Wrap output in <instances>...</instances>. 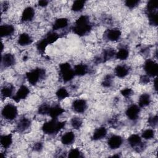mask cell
Wrapping results in <instances>:
<instances>
[{"mask_svg":"<svg viewBox=\"0 0 158 158\" xmlns=\"http://www.w3.org/2000/svg\"><path fill=\"white\" fill-rule=\"evenodd\" d=\"M151 78L149 77H148V75H146V74L145 75H143L142 76L140 77V82L142 83V84H144V85H146L148 83H149L151 81Z\"/></svg>","mask_w":158,"mask_h":158,"instance_id":"44","label":"cell"},{"mask_svg":"<svg viewBox=\"0 0 158 158\" xmlns=\"http://www.w3.org/2000/svg\"><path fill=\"white\" fill-rule=\"evenodd\" d=\"M148 123L150 127H151V128H156L157 126V123H158L157 115L156 114V115L149 116V118H148Z\"/></svg>","mask_w":158,"mask_h":158,"instance_id":"40","label":"cell"},{"mask_svg":"<svg viewBox=\"0 0 158 158\" xmlns=\"http://www.w3.org/2000/svg\"><path fill=\"white\" fill-rule=\"evenodd\" d=\"M123 138L118 135H112L107 139V144L108 147L112 150H116L120 148L123 144Z\"/></svg>","mask_w":158,"mask_h":158,"instance_id":"9","label":"cell"},{"mask_svg":"<svg viewBox=\"0 0 158 158\" xmlns=\"http://www.w3.org/2000/svg\"><path fill=\"white\" fill-rule=\"evenodd\" d=\"M33 43V38L27 33L23 32L19 35L17 38V44L20 46H27Z\"/></svg>","mask_w":158,"mask_h":158,"instance_id":"21","label":"cell"},{"mask_svg":"<svg viewBox=\"0 0 158 158\" xmlns=\"http://www.w3.org/2000/svg\"><path fill=\"white\" fill-rule=\"evenodd\" d=\"M13 143V137L12 134H4L1 136L0 143L1 146L5 149H8Z\"/></svg>","mask_w":158,"mask_h":158,"instance_id":"25","label":"cell"},{"mask_svg":"<svg viewBox=\"0 0 158 158\" xmlns=\"http://www.w3.org/2000/svg\"><path fill=\"white\" fill-rule=\"evenodd\" d=\"M46 75V72L44 69L36 67L27 72L25 78L29 84L35 86L41 80L44 79Z\"/></svg>","mask_w":158,"mask_h":158,"instance_id":"3","label":"cell"},{"mask_svg":"<svg viewBox=\"0 0 158 158\" xmlns=\"http://www.w3.org/2000/svg\"><path fill=\"white\" fill-rule=\"evenodd\" d=\"M69 25V20L65 17H60L56 19L52 23V31H56L67 28Z\"/></svg>","mask_w":158,"mask_h":158,"instance_id":"18","label":"cell"},{"mask_svg":"<svg viewBox=\"0 0 158 158\" xmlns=\"http://www.w3.org/2000/svg\"><path fill=\"white\" fill-rule=\"evenodd\" d=\"M113 83V76L111 74H107L104 76L101 85L102 87L106 88H109L112 86Z\"/></svg>","mask_w":158,"mask_h":158,"instance_id":"35","label":"cell"},{"mask_svg":"<svg viewBox=\"0 0 158 158\" xmlns=\"http://www.w3.org/2000/svg\"><path fill=\"white\" fill-rule=\"evenodd\" d=\"M105 38L109 41L115 42L120 40L122 36V31L117 28H113L107 30L105 32Z\"/></svg>","mask_w":158,"mask_h":158,"instance_id":"13","label":"cell"},{"mask_svg":"<svg viewBox=\"0 0 158 158\" xmlns=\"http://www.w3.org/2000/svg\"><path fill=\"white\" fill-rule=\"evenodd\" d=\"M157 10V4L156 1H149L148 2L146 8H145V12H149L154 10Z\"/></svg>","mask_w":158,"mask_h":158,"instance_id":"39","label":"cell"},{"mask_svg":"<svg viewBox=\"0 0 158 158\" xmlns=\"http://www.w3.org/2000/svg\"><path fill=\"white\" fill-rule=\"evenodd\" d=\"M149 25L156 27L157 25V10L146 13Z\"/></svg>","mask_w":158,"mask_h":158,"instance_id":"31","label":"cell"},{"mask_svg":"<svg viewBox=\"0 0 158 158\" xmlns=\"http://www.w3.org/2000/svg\"><path fill=\"white\" fill-rule=\"evenodd\" d=\"M15 32V27L11 24L4 23L0 26V33L2 38H7L12 36Z\"/></svg>","mask_w":158,"mask_h":158,"instance_id":"20","label":"cell"},{"mask_svg":"<svg viewBox=\"0 0 158 158\" xmlns=\"http://www.w3.org/2000/svg\"><path fill=\"white\" fill-rule=\"evenodd\" d=\"M59 75L65 83L72 81L75 77L73 68L69 62H63L59 65Z\"/></svg>","mask_w":158,"mask_h":158,"instance_id":"4","label":"cell"},{"mask_svg":"<svg viewBox=\"0 0 158 158\" xmlns=\"http://www.w3.org/2000/svg\"><path fill=\"white\" fill-rule=\"evenodd\" d=\"M153 88L156 92H157V77H155L153 79Z\"/></svg>","mask_w":158,"mask_h":158,"instance_id":"46","label":"cell"},{"mask_svg":"<svg viewBox=\"0 0 158 158\" xmlns=\"http://www.w3.org/2000/svg\"><path fill=\"white\" fill-rule=\"evenodd\" d=\"M68 157L71 158H80L83 157V153L79 149L77 148H72L68 152Z\"/></svg>","mask_w":158,"mask_h":158,"instance_id":"37","label":"cell"},{"mask_svg":"<svg viewBox=\"0 0 158 158\" xmlns=\"http://www.w3.org/2000/svg\"><path fill=\"white\" fill-rule=\"evenodd\" d=\"M70 123L71 127L74 129V130H79L83 124V121L81 118L77 116H74L73 117L70 121Z\"/></svg>","mask_w":158,"mask_h":158,"instance_id":"34","label":"cell"},{"mask_svg":"<svg viewBox=\"0 0 158 158\" xmlns=\"http://www.w3.org/2000/svg\"><path fill=\"white\" fill-rule=\"evenodd\" d=\"M18 115V109L15 105L8 103L4 106L1 110L2 117L8 121H12L15 119Z\"/></svg>","mask_w":158,"mask_h":158,"instance_id":"5","label":"cell"},{"mask_svg":"<svg viewBox=\"0 0 158 158\" xmlns=\"http://www.w3.org/2000/svg\"><path fill=\"white\" fill-rule=\"evenodd\" d=\"M151 102V96L148 93H143L141 94L138 101V105L140 108H144L149 106Z\"/></svg>","mask_w":158,"mask_h":158,"instance_id":"23","label":"cell"},{"mask_svg":"<svg viewBox=\"0 0 158 158\" xmlns=\"http://www.w3.org/2000/svg\"><path fill=\"white\" fill-rule=\"evenodd\" d=\"M115 52H116V51L112 48L105 49L102 52V56H101L102 62H106V61L111 59L112 57H115Z\"/></svg>","mask_w":158,"mask_h":158,"instance_id":"29","label":"cell"},{"mask_svg":"<svg viewBox=\"0 0 158 158\" xmlns=\"http://www.w3.org/2000/svg\"><path fill=\"white\" fill-rule=\"evenodd\" d=\"M143 70L146 75L154 78L158 73V64L154 60L148 59L143 64Z\"/></svg>","mask_w":158,"mask_h":158,"instance_id":"7","label":"cell"},{"mask_svg":"<svg viewBox=\"0 0 158 158\" xmlns=\"http://www.w3.org/2000/svg\"><path fill=\"white\" fill-rule=\"evenodd\" d=\"M51 106L46 103L41 104L38 108V112L40 115H48Z\"/></svg>","mask_w":158,"mask_h":158,"instance_id":"38","label":"cell"},{"mask_svg":"<svg viewBox=\"0 0 158 158\" xmlns=\"http://www.w3.org/2000/svg\"><path fill=\"white\" fill-rule=\"evenodd\" d=\"M130 73V68L125 64H118L114 68V74L119 78H125Z\"/></svg>","mask_w":158,"mask_h":158,"instance_id":"14","label":"cell"},{"mask_svg":"<svg viewBox=\"0 0 158 158\" xmlns=\"http://www.w3.org/2000/svg\"><path fill=\"white\" fill-rule=\"evenodd\" d=\"M155 134H156V132L154 128H146L143 131V132L141 133V136L142 139H144L145 140H150L154 138Z\"/></svg>","mask_w":158,"mask_h":158,"instance_id":"32","label":"cell"},{"mask_svg":"<svg viewBox=\"0 0 158 158\" xmlns=\"http://www.w3.org/2000/svg\"><path fill=\"white\" fill-rule=\"evenodd\" d=\"M65 112V109L59 104H56L51 106L48 113V115L51 118H58L59 117L62 115Z\"/></svg>","mask_w":158,"mask_h":158,"instance_id":"17","label":"cell"},{"mask_svg":"<svg viewBox=\"0 0 158 158\" xmlns=\"http://www.w3.org/2000/svg\"><path fill=\"white\" fill-rule=\"evenodd\" d=\"M141 109V108H140L138 105L133 104H131L125 110V115L130 120L135 122L139 118Z\"/></svg>","mask_w":158,"mask_h":158,"instance_id":"8","label":"cell"},{"mask_svg":"<svg viewBox=\"0 0 158 158\" xmlns=\"http://www.w3.org/2000/svg\"><path fill=\"white\" fill-rule=\"evenodd\" d=\"M127 142L128 145L133 149L134 148L138 152L143 151L146 147L145 143L142 141L141 136L138 134H132L130 135L127 139Z\"/></svg>","mask_w":158,"mask_h":158,"instance_id":"6","label":"cell"},{"mask_svg":"<svg viewBox=\"0 0 158 158\" xmlns=\"http://www.w3.org/2000/svg\"><path fill=\"white\" fill-rule=\"evenodd\" d=\"M86 1L83 0H76L73 2L71 6V10L74 12H81L85 7Z\"/></svg>","mask_w":158,"mask_h":158,"instance_id":"30","label":"cell"},{"mask_svg":"<svg viewBox=\"0 0 158 158\" xmlns=\"http://www.w3.org/2000/svg\"><path fill=\"white\" fill-rule=\"evenodd\" d=\"M88 108V104L84 99H76L72 103V110L78 114L84 113Z\"/></svg>","mask_w":158,"mask_h":158,"instance_id":"11","label":"cell"},{"mask_svg":"<svg viewBox=\"0 0 158 158\" xmlns=\"http://www.w3.org/2000/svg\"><path fill=\"white\" fill-rule=\"evenodd\" d=\"M92 27L89 17L86 15H81L75 21L72 30L75 35L84 36L91 31Z\"/></svg>","mask_w":158,"mask_h":158,"instance_id":"1","label":"cell"},{"mask_svg":"<svg viewBox=\"0 0 158 158\" xmlns=\"http://www.w3.org/2000/svg\"><path fill=\"white\" fill-rule=\"evenodd\" d=\"M60 38V35L59 33H57L56 31H49L46 36L44 37L46 42L48 44H52L56 42Z\"/></svg>","mask_w":158,"mask_h":158,"instance_id":"28","label":"cell"},{"mask_svg":"<svg viewBox=\"0 0 158 158\" xmlns=\"http://www.w3.org/2000/svg\"><path fill=\"white\" fill-rule=\"evenodd\" d=\"M31 125V122L30 119L27 117H21L17 122L16 125V130L19 132H23L27 130Z\"/></svg>","mask_w":158,"mask_h":158,"instance_id":"16","label":"cell"},{"mask_svg":"<svg viewBox=\"0 0 158 158\" xmlns=\"http://www.w3.org/2000/svg\"><path fill=\"white\" fill-rule=\"evenodd\" d=\"M15 63V58L11 53H6L1 57V66L9 68L13 66Z\"/></svg>","mask_w":158,"mask_h":158,"instance_id":"19","label":"cell"},{"mask_svg":"<svg viewBox=\"0 0 158 158\" xmlns=\"http://www.w3.org/2000/svg\"><path fill=\"white\" fill-rule=\"evenodd\" d=\"M140 1H138V0H127L125 1V6L130 9H135L136 7H137L139 4Z\"/></svg>","mask_w":158,"mask_h":158,"instance_id":"41","label":"cell"},{"mask_svg":"<svg viewBox=\"0 0 158 158\" xmlns=\"http://www.w3.org/2000/svg\"><path fill=\"white\" fill-rule=\"evenodd\" d=\"M35 10L31 6L26 7L22 11L20 20L22 23H28L32 21L35 17Z\"/></svg>","mask_w":158,"mask_h":158,"instance_id":"12","label":"cell"},{"mask_svg":"<svg viewBox=\"0 0 158 158\" xmlns=\"http://www.w3.org/2000/svg\"><path fill=\"white\" fill-rule=\"evenodd\" d=\"M43 148V144L42 142L38 141L35 143L33 146V150L35 152H40Z\"/></svg>","mask_w":158,"mask_h":158,"instance_id":"43","label":"cell"},{"mask_svg":"<svg viewBox=\"0 0 158 158\" xmlns=\"http://www.w3.org/2000/svg\"><path fill=\"white\" fill-rule=\"evenodd\" d=\"M48 4H49V1H46V0H41V1H39L38 2V6L41 7H45L48 5Z\"/></svg>","mask_w":158,"mask_h":158,"instance_id":"45","label":"cell"},{"mask_svg":"<svg viewBox=\"0 0 158 158\" xmlns=\"http://www.w3.org/2000/svg\"><path fill=\"white\" fill-rule=\"evenodd\" d=\"M129 54L130 52L128 49L125 46H122L115 52V57L120 60H125L129 57Z\"/></svg>","mask_w":158,"mask_h":158,"instance_id":"27","label":"cell"},{"mask_svg":"<svg viewBox=\"0 0 158 158\" xmlns=\"http://www.w3.org/2000/svg\"><path fill=\"white\" fill-rule=\"evenodd\" d=\"M73 68L75 76L83 77L89 72V68L88 65L85 64H78Z\"/></svg>","mask_w":158,"mask_h":158,"instance_id":"24","label":"cell"},{"mask_svg":"<svg viewBox=\"0 0 158 158\" xmlns=\"http://www.w3.org/2000/svg\"><path fill=\"white\" fill-rule=\"evenodd\" d=\"M112 157H120V156L119 154H114L112 156Z\"/></svg>","mask_w":158,"mask_h":158,"instance_id":"47","label":"cell"},{"mask_svg":"<svg viewBox=\"0 0 158 158\" xmlns=\"http://www.w3.org/2000/svg\"><path fill=\"white\" fill-rule=\"evenodd\" d=\"M14 86L12 85H4L1 89V96L2 98H12L14 96Z\"/></svg>","mask_w":158,"mask_h":158,"instance_id":"26","label":"cell"},{"mask_svg":"<svg viewBox=\"0 0 158 158\" xmlns=\"http://www.w3.org/2000/svg\"><path fill=\"white\" fill-rule=\"evenodd\" d=\"M107 135V129L104 126H101L96 128L94 130L92 134L91 139L92 140L95 141H99L106 138Z\"/></svg>","mask_w":158,"mask_h":158,"instance_id":"15","label":"cell"},{"mask_svg":"<svg viewBox=\"0 0 158 158\" xmlns=\"http://www.w3.org/2000/svg\"><path fill=\"white\" fill-rule=\"evenodd\" d=\"M75 139V135L74 132L69 131L62 135L60 138L61 143L65 146H69L72 144Z\"/></svg>","mask_w":158,"mask_h":158,"instance_id":"22","label":"cell"},{"mask_svg":"<svg viewBox=\"0 0 158 158\" xmlns=\"http://www.w3.org/2000/svg\"><path fill=\"white\" fill-rule=\"evenodd\" d=\"M120 94L123 97H124L125 98H128L133 95V91L130 88H123L121 89Z\"/></svg>","mask_w":158,"mask_h":158,"instance_id":"42","label":"cell"},{"mask_svg":"<svg viewBox=\"0 0 158 158\" xmlns=\"http://www.w3.org/2000/svg\"><path fill=\"white\" fill-rule=\"evenodd\" d=\"M65 125V121H59L58 118H51V120L43 124L41 130L45 135H54L60 131Z\"/></svg>","mask_w":158,"mask_h":158,"instance_id":"2","label":"cell"},{"mask_svg":"<svg viewBox=\"0 0 158 158\" xmlns=\"http://www.w3.org/2000/svg\"><path fill=\"white\" fill-rule=\"evenodd\" d=\"M56 96L59 100H63L69 96V93L65 87H60L56 91Z\"/></svg>","mask_w":158,"mask_h":158,"instance_id":"33","label":"cell"},{"mask_svg":"<svg viewBox=\"0 0 158 158\" xmlns=\"http://www.w3.org/2000/svg\"><path fill=\"white\" fill-rule=\"evenodd\" d=\"M49 44H48V43L46 42V41L45 40V39L43 38L41 40H39L36 44V49L39 51V52L40 53H44L46 48L48 47Z\"/></svg>","mask_w":158,"mask_h":158,"instance_id":"36","label":"cell"},{"mask_svg":"<svg viewBox=\"0 0 158 158\" xmlns=\"http://www.w3.org/2000/svg\"><path fill=\"white\" fill-rule=\"evenodd\" d=\"M29 94L30 89L28 88V87L25 85H22L19 88V89L14 94L12 98L15 102H19L22 100L26 99Z\"/></svg>","mask_w":158,"mask_h":158,"instance_id":"10","label":"cell"}]
</instances>
